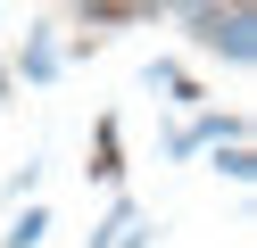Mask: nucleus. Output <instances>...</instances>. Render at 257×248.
<instances>
[{
  "label": "nucleus",
  "mask_w": 257,
  "mask_h": 248,
  "mask_svg": "<svg viewBox=\"0 0 257 248\" xmlns=\"http://www.w3.org/2000/svg\"><path fill=\"white\" fill-rule=\"evenodd\" d=\"M191 42L216 50L224 66H249V58H257V17H249V0H207V9H191Z\"/></svg>",
  "instance_id": "obj_1"
},
{
  "label": "nucleus",
  "mask_w": 257,
  "mask_h": 248,
  "mask_svg": "<svg viewBox=\"0 0 257 248\" xmlns=\"http://www.w3.org/2000/svg\"><path fill=\"white\" fill-rule=\"evenodd\" d=\"M91 248H150V223H141V207H133V198H116V207L100 215Z\"/></svg>",
  "instance_id": "obj_2"
},
{
  "label": "nucleus",
  "mask_w": 257,
  "mask_h": 248,
  "mask_svg": "<svg viewBox=\"0 0 257 248\" xmlns=\"http://www.w3.org/2000/svg\"><path fill=\"white\" fill-rule=\"evenodd\" d=\"M25 83H58V66H67V50H58V25H34L25 33Z\"/></svg>",
  "instance_id": "obj_3"
},
{
  "label": "nucleus",
  "mask_w": 257,
  "mask_h": 248,
  "mask_svg": "<svg viewBox=\"0 0 257 248\" xmlns=\"http://www.w3.org/2000/svg\"><path fill=\"white\" fill-rule=\"evenodd\" d=\"M91 182H116L124 174V157H116V116H100V124H91V165H83Z\"/></svg>",
  "instance_id": "obj_4"
},
{
  "label": "nucleus",
  "mask_w": 257,
  "mask_h": 248,
  "mask_svg": "<svg viewBox=\"0 0 257 248\" xmlns=\"http://www.w3.org/2000/svg\"><path fill=\"white\" fill-rule=\"evenodd\" d=\"M42 240H50V207H42V198H25L17 223L0 231V248H42Z\"/></svg>",
  "instance_id": "obj_5"
},
{
  "label": "nucleus",
  "mask_w": 257,
  "mask_h": 248,
  "mask_svg": "<svg viewBox=\"0 0 257 248\" xmlns=\"http://www.w3.org/2000/svg\"><path fill=\"white\" fill-rule=\"evenodd\" d=\"M150 83H158V91L174 99V108H199V83H191V75H183L174 58H150Z\"/></svg>",
  "instance_id": "obj_6"
},
{
  "label": "nucleus",
  "mask_w": 257,
  "mask_h": 248,
  "mask_svg": "<svg viewBox=\"0 0 257 248\" xmlns=\"http://www.w3.org/2000/svg\"><path fill=\"white\" fill-rule=\"evenodd\" d=\"M207 157H216V174L232 182V190H240V182L257 174V157H249V141H207Z\"/></svg>",
  "instance_id": "obj_7"
},
{
  "label": "nucleus",
  "mask_w": 257,
  "mask_h": 248,
  "mask_svg": "<svg viewBox=\"0 0 257 248\" xmlns=\"http://www.w3.org/2000/svg\"><path fill=\"white\" fill-rule=\"evenodd\" d=\"M83 17H141V9H166V0H75Z\"/></svg>",
  "instance_id": "obj_8"
},
{
  "label": "nucleus",
  "mask_w": 257,
  "mask_h": 248,
  "mask_svg": "<svg viewBox=\"0 0 257 248\" xmlns=\"http://www.w3.org/2000/svg\"><path fill=\"white\" fill-rule=\"evenodd\" d=\"M42 190V157H25V165H9V207H17V198H34Z\"/></svg>",
  "instance_id": "obj_9"
},
{
  "label": "nucleus",
  "mask_w": 257,
  "mask_h": 248,
  "mask_svg": "<svg viewBox=\"0 0 257 248\" xmlns=\"http://www.w3.org/2000/svg\"><path fill=\"white\" fill-rule=\"evenodd\" d=\"M0 91H9V66H0Z\"/></svg>",
  "instance_id": "obj_10"
},
{
  "label": "nucleus",
  "mask_w": 257,
  "mask_h": 248,
  "mask_svg": "<svg viewBox=\"0 0 257 248\" xmlns=\"http://www.w3.org/2000/svg\"><path fill=\"white\" fill-rule=\"evenodd\" d=\"M183 9H207V0H183Z\"/></svg>",
  "instance_id": "obj_11"
}]
</instances>
